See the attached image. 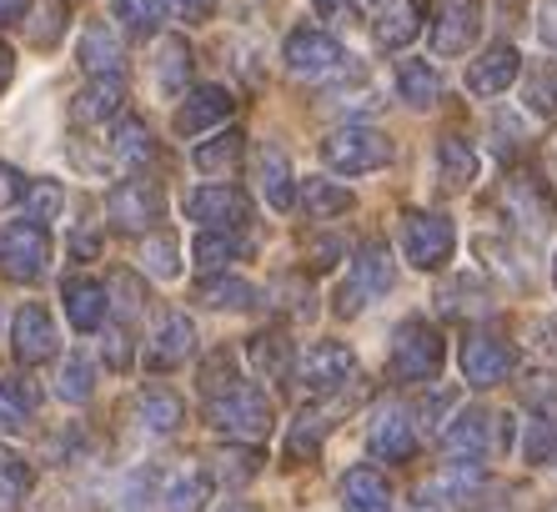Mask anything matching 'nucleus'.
<instances>
[{
  "label": "nucleus",
  "mask_w": 557,
  "mask_h": 512,
  "mask_svg": "<svg viewBox=\"0 0 557 512\" xmlns=\"http://www.w3.org/2000/svg\"><path fill=\"white\" fill-rule=\"evenodd\" d=\"M442 362H447V346L442 332L428 317H403L397 332H392V352H387V371L392 382L403 387H432L442 377Z\"/></svg>",
  "instance_id": "1"
},
{
  "label": "nucleus",
  "mask_w": 557,
  "mask_h": 512,
  "mask_svg": "<svg viewBox=\"0 0 557 512\" xmlns=\"http://www.w3.org/2000/svg\"><path fill=\"white\" fill-rule=\"evenodd\" d=\"M207 423L226 442H261V437L272 432V398L257 382L236 377L232 387H221L216 398H207Z\"/></svg>",
  "instance_id": "2"
},
{
  "label": "nucleus",
  "mask_w": 557,
  "mask_h": 512,
  "mask_svg": "<svg viewBox=\"0 0 557 512\" xmlns=\"http://www.w3.org/2000/svg\"><path fill=\"white\" fill-rule=\"evenodd\" d=\"M392 282H397V267H392L387 242H362V252L351 256V271L342 277V287H337V302H332V312H337L342 321L362 317L376 296L392 292Z\"/></svg>",
  "instance_id": "3"
},
{
  "label": "nucleus",
  "mask_w": 557,
  "mask_h": 512,
  "mask_svg": "<svg viewBox=\"0 0 557 512\" xmlns=\"http://www.w3.org/2000/svg\"><path fill=\"white\" fill-rule=\"evenodd\" d=\"M507 442H512V417H497L487 407H467L442 427V448L453 462H487L493 448H507Z\"/></svg>",
  "instance_id": "4"
},
{
  "label": "nucleus",
  "mask_w": 557,
  "mask_h": 512,
  "mask_svg": "<svg viewBox=\"0 0 557 512\" xmlns=\"http://www.w3.org/2000/svg\"><path fill=\"white\" fill-rule=\"evenodd\" d=\"M457 367H462L467 387L487 392V387H497V382L512 377V367H518V346L507 342L503 332H493V327H472V332L462 337V346H457Z\"/></svg>",
  "instance_id": "5"
},
{
  "label": "nucleus",
  "mask_w": 557,
  "mask_h": 512,
  "mask_svg": "<svg viewBox=\"0 0 557 512\" xmlns=\"http://www.w3.org/2000/svg\"><path fill=\"white\" fill-rule=\"evenodd\" d=\"M497 202H503V211H507V227L522 231L528 242H543L547 231H553V221H557L553 192H547V186L532 176V171H512V176L503 181Z\"/></svg>",
  "instance_id": "6"
},
{
  "label": "nucleus",
  "mask_w": 557,
  "mask_h": 512,
  "mask_svg": "<svg viewBox=\"0 0 557 512\" xmlns=\"http://www.w3.org/2000/svg\"><path fill=\"white\" fill-rule=\"evenodd\" d=\"M357 377V357L347 342H311L297 362H292V382L301 398H332Z\"/></svg>",
  "instance_id": "7"
},
{
  "label": "nucleus",
  "mask_w": 557,
  "mask_h": 512,
  "mask_svg": "<svg viewBox=\"0 0 557 512\" xmlns=\"http://www.w3.org/2000/svg\"><path fill=\"white\" fill-rule=\"evenodd\" d=\"M322 161L342 176H367V171H382L392 161V142L376 126H337L322 142Z\"/></svg>",
  "instance_id": "8"
},
{
  "label": "nucleus",
  "mask_w": 557,
  "mask_h": 512,
  "mask_svg": "<svg viewBox=\"0 0 557 512\" xmlns=\"http://www.w3.org/2000/svg\"><path fill=\"white\" fill-rule=\"evenodd\" d=\"M403 256L417 271H442L457 256V227L442 211H407L403 221Z\"/></svg>",
  "instance_id": "9"
},
{
  "label": "nucleus",
  "mask_w": 557,
  "mask_h": 512,
  "mask_svg": "<svg viewBox=\"0 0 557 512\" xmlns=\"http://www.w3.org/2000/svg\"><path fill=\"white\" fill-rule=\"evenodd\" d=\"M161 217H166V196H161V186L146 176L116 181L111 196H106V221L116 231H131V236H146Z\"/></svg>",
  "instance_id": "10"
},
{
  "label": "nucleus",
  "mask_w": 557,
  "mask_h": 512,
  "mask_svg": "<svg viewBox=\"0 0 557 512\" xmlns=\"http://www.w3.org/2000/svg\"><path fill=\"white\" fill-rule=\"evenodd\" d=\"M51 267V231L36 227V221H15L0 236V277L5 282H40Z\"/></svg>",
  "instance_id": "11"
},
{
  "label": "nucleus",
  "mask_w": 557,
  "mask_h": 512,
  "mask_svg": "<svg viewBox=\"0 0 557 512\" xmlns=\"http://www.w3.org/2000/svg\"><path fill=\"white\" fill-rule=\"evenodd\" d=\"M282 61L297 81H332V76H342L347 51L337 46V36H326L317 26H297L282 46Z\"/></svg>",
  "instance_id": "12"
},
{
  "label": "nucleus",
  "mask_w": 557,
  "mask_h": 512,
  "mask_svg": "<svg viewBox=\"0 0 557 512\" xmlns=\"http://www.w3.org/2000/svg\"><path fill=\"white\" fill-rule=\"evenodd\" d=\"M482 36V0H432V56H467Z\"/></svg>",
  "instance_id": "13"
},
{
  "label": "nucleus",
  "mask_w": 557,
  "mask_h": 512,
  "mask_svg": "<svg viewBox=\"0 0 557 512\" xmlns=\"http://www.w3.org/2000/svg\"><path fill=\"white\" fill-rule=\"evenodd\" d=\"M367 448L382 462H412L417 458V423L403 402H382L367 423Z\"/></svg>",
  "instance_id": "14"
},
{
  "label": "nucleus",
  "mask_w": 557,
  "mask_h": 512,
  "mask_svg": "<svg viewBox=\"0 0 557 512\" xmlns=\"http://www.w3.org/2000/svg\"><path fill=\"white\" fill-rule=\"evenodd\" d=\"M232 111H236V96L226 86H196V90H186V101L176 106V115H171V131L176 136H207V131H216V126H226L232 121Z\"/></svg>",
  "instance_id": "15"
},
{
  "label": "nucleus",
  "mask_w": 557,
  "mask_h": 512,
  "mask_svg": "<svg viewBox=\"0 0 557 512\" xmlns=\"http://www.w3.org/2000/svg\"><path fill=\"white\" fill-rule=\"evenodd\" d=\"M191 352H196V321L186 317V312H166V317H161V327L146 337L141 367L146 371H176V367H186V357H191Z\"/></svg>",
  "instance_id": "16"
},
{
  "label": "nucleus",
  "mask_w": 557,
  "mask_h": 512,
  "mask_svg": "<svg viewBox=\"0 0 557 512\" xmlns=\"http://www.w3.org/2000/svg\"><path fill=\"white\" fill-rule=\"evenodd\" d=\"M55 346H61V337H55V321L51 312L40 307V302H26V307L11 317V352L21 367H40V362L55 357Z\"/></svg>",
  "instance_id": "17"
},
{
  "label": "nucleus",
  "mask_w": 557,
  "mask_h": 512,
  "mask_svg": "<svg viewBox=\"0 0 557 512\" xmlns=\"http://www.w3.org/2000/svg\"><path fill=\"white\" fill-rule=\"evenodd\" d=\"M522 76V51L512 40H493L482 56H472L467 65V90L482 96V101H493V96H507V86Z\"/></svg>",
  "instance_id": "18"
},
{
  "label": "nucleus",
  "mask_w": 557,
  "mask_h": 512,
  "mask_svg": "<svg viewBox=\"0 0 557 512\" xmlns=\"http://www.w3.org/2000/svg\"><path fill=\"white\" fill-rule=\"evenodd\" d=\"M186 217L201 231H236V227H247L251 202L236 186H201V192L186 196Z\"/></svg>",
  "instance_id": "19"
},
{
  "label": "nucleus",
  "mask_w": 557,
  "mask_h": 512,
  "mask_svg": "<svg viewBox=\"0 0 557 512\" xmlns=\"http://www.w3.org/2000/svg\"><path fill=\"white\" fill-rule=\"evenodd\" d=\"M422 31V0H376L372 40L382 51H407Z\"/></svg>",
  "instance_id": "20"
},
{
  "label": "nucleus",
  "mask_w": 557,
  "mask_h": 512,
  "mask_svg": "<svg viewBox=\"0 0 557 512\" xmlns=\"http://www.w3.org/2000/svg\"><path fill=\"white\" fill-rule=\"evenodd\" d=\"M76 61H81V71H86L91 81L121 76V71H126L121 36L106 26V21H86V31H81V40H76Z\"/></svg>",
  "instance_id": "21"
},
{
  "label": "nucleus",
  "mask_w": 557,
  "mask_h": 512,
  "mask_svg": "<svg viewBox=\"0 0 557 512\" xmlns=\"http://www.w3.org/2000/svg\"><path fill=\"white\" fill-rule=\"evenodd\" d=\"M121 106H126V86L121 76H101V81H86V86L71 96V121L76 126H106L116 121Z\"/></svg>",
  "instance_id": "22"
},
{
  "label": "nucleus",
  "mask_w": 557,
  "mask_h": 512,
  "mask_svg": "<svg viewBox=\"0 0 557 512\" xmlns=\"http://www.w3.org/2000/svg\"><path fill=\"white\" fill-rule=\"evenodd\" d=\"M61 307H65V317H71L76 332H96V327L106 321V312H111V302H106V282H96V277H65Z\"/></svg>",
  "instance_id": "23"
},
{
  "label": "nucleus",
  "mask_w": 557,
  "mask_h": 512,
  "mask_svg": "<svg viewBox=\"0 0 557 512\" xmlns=\"http://www.w3.org/2000/svg\"><path fill=\"white\" fill-rule=\"evenodd\" d=\"M257 192L267 196L272 211L297 206V181H292V161H286L282 146H257Z\"/></svg>",
  "instance_id": "24"
},
{
  "label": "nucleus",
  "mask_w": 557,
  "mask_h": 512,
  "mask_svg": "<svg viewBox=\"0 0 557 512\" xmlns=\"http://www.w3.org/2000/svg\"><path fill=\"white\" fill-rule=\"evenodd\" d=\"M111 161L121 171H146L156 161V136L141 115H121L111 126Z\"/></svg>",
  "instance_id": "25"
},
{
  "label": "nucleus",
  "mask_w": 557,
  "mask_h": 512,
  "mask_svg": "<svg viewBox=\"0 0 557 512\" xmlns=\"http://www.w3.org/2000/svg\"><path fill=\"white\" fill-rule=\"evenodd\" d=\"M136 423H141L151 437H171L186 423V402L176 398L171 387L151 382V387H141V398H136Z\"/></svg>",
  "instance_id": "26"
},
{
  "label": "nucleus",
  "mask_w": 557,
  "mask_h": 512,
  "mask_svg": "<svg viewBox=\"0 0 557 512\" xmlns=\"http://www.w3.org/2000/svg\"><path fill=\"white\" fill-rule=\"evenodd\" d=\"M478 146L467 142V136H457V131H447L437 142V176L447 192H467L472 181H478Z\"/></svg>",
  "instance_id": "27"
},
{
  "label": "nucleus",
  "mask_w": 557,
  "mask_h": 512,
  "mask_svg": "<svg viewBox=\"0 0 557 512\" xmlns=\"http://www.w3.org/2000/svg\"><path fill=\"white\" fill-rule=\"evenodd\" d=\"M151 81L161 96H186V81H191V46L182 36H166L151 56Z\"/></svg>",
  "instance_id": "28"
},
{
  "label": "nucleus",
  "mask_w": 557,
  "mask_h": 512,
  "mask_svg": "<svg viewBox=\"0 0 557 512\" xmlns=\"http://www.w3.org/2000/svg\"><path fill=\"white\" fill-rule=\"evenodd\" d=\"M342 508L347 512H392V483L376 467H351L342 477Z\"/></svg>",
  "instance_id": "29"
},
{
  "label": "nucleus",
  "mask_w": 557,
  "mask_h": 512,
  "mask_svg": "<svg viewBox=\"0 0 557 512\" xmlns=\"http://www.w3.org/2000/svg\"><path fill=\"white\" fill-rule=\"evenodd\" d=\"M40 407V392L30 377H0V432H26Z\"/></svg>",
  "instance_id": "30"
},
{
  "label": "nucleus",
  "mask_w": 557,
  "mask_h": 512,
  "mask_svg": "<svg viewBox=\"0 0 557 512\" xmlns=\"http://www.w3.org/2000/svg\"><path fill=\"white\" fill-rule=\"evenodd\" d=\"M297 202L311 221H332V217H342V211H351V192L332 176H307L297 186Z\"/></svg>",
  "instance_id": "31"
},
{
  "label": "nucleus",
  "mask_w": 557,
  "mask_h": 512,
  "mask_svg": "<svg viewBox=\"0 0 557 512\" xmlns=\"http://www.w3.org/2000/svg\"><path fill=\"white\" fill-rule=\"evenodd\" d=\"M247 252H251V242L242 227L236 231H201V236H196V267H207V271H226Z\"/></svg>",
  "instance_id": "32"
},
{
  "label": "nucleus",
  "mask_w": 557,
  "mask_h": 512,
  "mask_svg": "<svg viewBox=\"0 0 557 512\" xmlns=\"http://www.w3.org/2000/svg\"><path fill=\"white\" fill-rule=\"evenodd\" d=\"M207 498H211V473H201V467H182L161 487V508L166 512H207Z\"/></svg>",
  "instance_id": "33"
},
{
  "label": "nucleus",
  "mask_w": 557,
  "mask_h": 512,
  "mask_svg": "<svg viewBox=\"0 0 557 512\" xmlns=\"http://www.w3.org/2000/svg\"><path fill=\"white\" fill-rule=\"evenodd\" d=\"M242 151H247V136H242V131H226V136H211V142L196 146L191 167L201 171V176H232Z\"/></svg>",
  "instance_id": "34"
},
{
  "label": "nucleus",
  "mask_w": 557,
  "mask_h": 512,
  "mask_svg": "<svg viewBox=\"0 0 557 512\" xmlns=\"http://www.w3.org/2000/svg\"><path fill=\"white\" fill-rule=\"evenodd\" d=\"M397 96H403L412 111H428V106H437V96H442L437 65H428V61H403V65H397Z\"/></svg>",
  "instance_id": "35"
},
{
  "label": "nucleus",
  "mask_w": 557,
  "mask_h": 512,
  "mask_svg": "<svg viewBox=\"0 0 557 512\" xmlns=\"http://www.w3.org/2000/svg\"><path fill=\"white\" fill-rule=\"evenodd\" d=\"M30 487H36V467L15 448L0 442V512H15L21 502L30 498Z\"/></svg>",
  "instance_id": "36"
},
{
  "label": "nucleus",
  "mask_w": 557,
  "mask_h": 512,
  "mask_svg": "<svg viewBox=\"0 0 557 512\" xmlns=\"http://www.w3.org/2000/svg\"><path fill=\"white\" fill-rule=\"evenodd\" d=\"M55 392H61V402H71V407H86V402L96 398V362L86 357V352H65L61 371H55Z\"/></svg>",
  "instance_id": "37"
},
{
  "label": "nucleus",
  "mask_w": 557,
  "mask_h": 512,
  "mask_svg": "<svg viewBox=\"0 0 557 512\" xmlns=\"http://www.w3.org/2000/svg\"><path fill=\"white\" fill-rule=\"evenodd\" d=\"M196 302L211 312H247L257 307V287L242 282V277H207L196 287Z\"/></svg>",
  "instance_id": "38"
},
{
  "label": "nucleus",
  "mask_w": 557,
  "mask_h": 512,
  "mask_svg": "<svg viewBox=\"0 0 557 512\" xmlns=\"http://www.w3.org/2000/svg\"><path fill=\"white\" fill-rule=\"evenodd\" d=\"M21 206H26V221H36V227H51V221L65 211V186L55 176H36V181H26V196H21Z\"/></svg>",
  "instance_id": "39"
},
{
  "label": "nucleus",
  "mask_w": 557,
  "mask_h": 512,
  "mask_svg": "<svg viewBox=\"0 0 557 512\" xmlns=\"http://www.w3.org/2000/svg\"><path fill=\"white\" fill-rule=\"evenodd\" d=\"M247 352L261 377H292V337L286 332H257Z\"/></svg>",
  "instance_id": "40"
},
{
  "label": "nucleus",
  "mask_w": 557,
  "mask_h": 512,
  "mask_svg": "<svg viewBox=\"0 0 557 512\" xmlns=\"http://www.w3.org/2000/svg\"><path fill=\"white\" fill-rule=\"evenodd\" d=\"M146 287H141V277H136V271H111V277H106V302H111V312H116L121 321H136L146 312Z\"/></svg>",
  "instance_id": "41"
},
{
  "label": "nucleus",
  "mask_w": 557,
  "mask_h": 512,
  "mask_svg": "<svg viewBox=\"0 0 557 512\" xmlns=\"http://www.w3.org/2000/svg\"><path fill=\"white\" fill-rule=\"evenodd\" d=\"M326 427H332L326 412H301L297 423H292V432H286V458H297V462L317 458V452H322Z\"/></svg>",
  "instance_id": "42"
},
{
  "label": "nucleus",
  "mask_w": 557,
  "mask_h": 512,
  "mask_svg": "<svg viewBox=\"0 0 557 512\" xmlns=\"http://www.w3.org/2000/svg\"><path fill=\"white\" fill-rule=\"evenodd\" d=\"M182 246H176V236L171 231H156V236H146L141 246V267L151 271V277H161V282H171V277H182Z\"/></svg>",
  "instance_id": "43"
},
{
  "label": "nucleus",
  "mask_w": 557,
  "mask_h": 512,
  "mask_svg": "<svg viewBox=\"0 0 557 512\" xmlns=\"http://www.w3.org/2000/svg\"><path fill=\"white\" fill-rule=\"evenodd\" d=\"M257 473H261V452H257V442H247V448H226V452H216V483H226V487H247Z\"/></svg>",
  "instance_id": "44"
},
{
  "label": "nucleus",
  "mask_w": 557,
  "mask_h": 512,
  "mask_svg": "<svg viewBox=\"0 0 557 512\" xmlns=\"http://www.w3.org/2000/svg\"><path fill=\"white\" fill-rule=\"evenodd\" d=\"M121 26L136 31V36H151L161 21H166V0H116Z\"/></svg>",
  "instance_id": "45"
},
{
  "label": "nucleus",
  "mask_w": 557,
  "mask_h": 512,
  "mask_svg": "<svg viewBox=\"0 0 557 512\" xmlns=\"http://www.w3.org/2000/svg\"><path fill=\"white\" fill-rule=\"evenodd\" d=\"M522 458L532 467H543L547 458H557V417H532L528 437H522Z\"/></svg>",
  "instance_id": "46"
},
{
  "label": "nucleus",
  "mask_w": 557,
  "mask_h": 512,
  "mask_svg": "<svg viewBox=\"0 0 557 512\" xmlns=\"http://www.w3.org/2000/svg\"><path fill=\"white\" fill-rule=\"evenodd\" d=\"M528 111L547 115V121H557V65H543V71H532L528 76Z\"/></svg>",
  "instance_id": "47"
},
{
  "label": "nucleus",
  "mask_w": 557,
  "mask_h": 512,
  "mask_svg": "<svg viewBox=\"0 0 557 512\" xmlns=\"http://www.w3.org/2000/svg\"><path fill=\"white\" fill-rule=\"evenodd\" d=\"M482 287L478 282H467V277H453V282L442 287V317H462V312H472V307H482Z\"/></svg>",
  "instance_id": "48"
},
{
  "label": "nucleus",
  "mask_w": 557,
  "mask_h": 512,
  "mask_svg": "<svg viewBox=\"0 0 557 512\" xmlns=\"http://www.w3.org/2000/svg\"><path fill=\"white\" fill-rule=\"evenodd\" d=\"M232 382H236V357L221 346V352H211V357L201 362V392H207V398H216L221 387H232Z\"/></svg>",
  "instance_id": "49"
},
{
  "label": "nucleus",
  "mask_w": 557,
  "mask_h": 512,
  "mask_svg": "<svg viewBox=\"0 0 557 512\" xmlns=\"http://www.w3.org/2000/svg\"><path fill=\"white\" fill-rule=\"evenodd\" d=\"M532 417H557V371H537V382L522 387Z\"/></svg>",
  "instance_id": "50"
},
{
  "label": "nucleus",
  "mask_w": 557,
  "mask_h": 512,
  "mask_svg": "<svg viewBox=\"0 0 557 512\" xmlns=\"http://www.w3.org/2000/svg\"><path fill=\"white\" fill-rule=\"evenodd\" d=\"M36 15H40V26L30 31V40H36V46H51L55 31L65 26V5H61V0H46V5H40Z\"/></svg>",
  "instance_id": "51"
},
{
  "label": "nucleus",
  "mask_w": 557,
  "mask_h": 512,
  "mask_svg": "<svg viewBox=\"0 0 557 512\" xmlns=\"http://www.w3.org/2000/svg\"><path fill=\"white\" fill-rule=\"evenodd\" d=\"M21 196H26V176H21L11 161H0V211L21 206Z\"/></svg>",
  "instance_id": "52"
},
{
  "label": "nucleus",
  "mask_w": 557,
  "mask_h": 512,
  "mask_svg": "<svg viewBox=\"0 0 557 512\" xmlns=\"http://www.w3.org/2000/svg\"><path fill=\"white\" fill-rule=\"evenodd\" d=\"M532 26H537V40H543L547 51L557 56V0H537V15H532Z\"/></svg>",
  "instance_id": "53"
},
{
  "label": "nucleus",
  "mask_w": 557,
  "mask_h": 512,
  "mask_svg": "<svg viewBox=\"0 0 557 512\" xmlns=\"http://www.w3.org/2000/svg\"><path fill=\"white\" fill-rule=\"evenodd\" d=\"M106 367L111 371H126L131 367V332H106Z\"/></svg>",
  "instance_id": "54"
},
{
  "label": "nucleus",
  "mask_w": 557,
  "mask_h": 512,
  "mask_svg": "<svg viewBox=\"0 0 557 512\" xmlns=\"http://www.w3.org/2000/svg\"><path fill=\"white\" fill-rule=\"evenodd\" d=\"M166 11H176L182 21H207L216 11V0H166Z\"/></svg>",
  "instance_id": "55"
},
{
  "label": "nucleus",
  "mask_w": 557,
  "mask_h": 512,
  "mask_svg": "<svg viewBox=\"0 0 557 512\" xmlns=\"http://www.w3.org/2000/svg\"><path fill=\"white\" fill-rule=\"evenodd\" d=\"M311 11L322 15V21H351L357 0H311Z\"/></svg>",
  "instance_id": "56"
},
{
  "label": "nucleus",
  "mask_w": 557,
  "mask_h": 512,
  "mask_svg": "<svg viewBox=\"0 0 557 512\" xmlns=\"http://www.w3.org/2000/svg\"><path fill=\"white\" fill-rule=\"evenodd\" d=\"M30 0H0V26H15V21H26Z\"/></svg>",
  "instance_id": "57"
},
{
  "label": "nucleus",
  "mask_w": 557,
  "mask_h": 512,
  "mask_svg": "<svg viewBox=\"0 0 557 512\" xmlns=\"http://www.w3.org/2000/svg\"><path fill=\"white\" fill-rule=\"evenodd\" d=\"M11 81H15V51L0 40V96H5V86H11Z\"/></svg>",
  "instance_id": "58"
},
{
  "label": "nucleus",
  "mask_w": 557,
  "mask_h": 512,
  "mask_svg": "<svg viewBox=\"0 0 557 512\" xmlns=\"http://www.w3.org/2000/svg\"><path fill=\"white\" fill-rule=\"evenodd\" d=\"M337 252H342V242H322V246H317V256H311V267H317V271L332 267V261H337Z\"/></svg>",
  "instance_id": "59"
},
{
  "label": "nucleus",
  "mask_w": 557,
  "mask_h": 512,
  "mask_svg": "<svg viewBox=\"0 0 557 512\" xmlns=\"http://www.w3.org/2000/svg\"><path fill=\"white\" fill-rule=\"evenodd\" d=\"M221 512H257V508H251V502H226Z\"/></svg>",
  "instance_id": "60"
},
{
  "label": "nucleus",
  "mask_w": 557,
  "mask_h": 512,
  "mask_svg": "<svg viewBox=\"0 0 557 512\" xmlns=\"http://www.w3.org/2000/svg\"><path fill=\"white\" fill-rule=\"evenodd\" d=\"M547 161H553V171H557V136H553V151H547Z\"/></svg>",
  "instance_id": "61"
},
{
  "label": "nucleus",
  "mask_w": 557,
  "mask_h": 512,
  "mask_svg": "<svg viewBox=\"0 0 557 512\" xmlns=\"http://www.w3.org/2000/svg\"><path fill=\"white\" fill-rule=\"evenodd\" d=\"M553 287H557V256H553Z\"/></svg>",
  "instance_id": "62"
},
{
  "label": "nucleus",
  "mask_w": 557,
  "mask_h": 512,
  "mask_svg": "<svg viewBox=\"0 0 557 512\" xmlns=\"http://www.w3.org/2000/svg\"><path fill=\"white\" fill-rule=\"evenodd\" d=\"M417 512H432V508H417Z\"/></svg>",
  "instance_id": "63"
}]
</instances>
